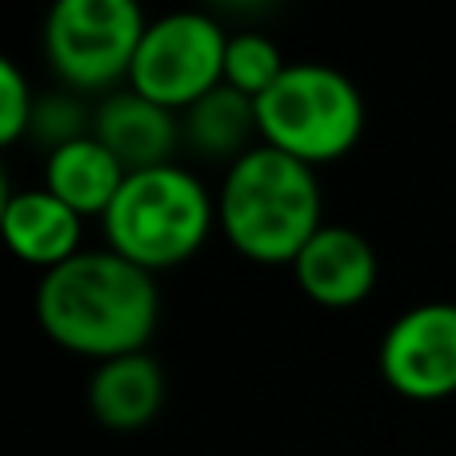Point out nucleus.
Returning a JSON list of instances; mask_svg holds the SVG:
<instances>
[{
    "label": "nucleus",
    "instance_id": "ddd939ff",
    "mask_svg": "<svg viewBox=\"0 0 456 456\" xmlns=\"http://www.w3.org/2000/svg\"><path fill=\"white\" fill-rule=\"evenodd\" d=\"M181 141L200 160H228L232 165L260 144L256 101L228 85H216L192 109L181 112Z\"/></svg>",
    "mask_w": 456,
    "mask_h": 456
},
{
    "label": "nucleus",
    "instance_id": "20e7f679",
    "mask_svg": "<svg viewBox=\"0 0 456 456\" xmlns=\"http://www.w3.org/2000/svg\"><path fill=\"white\" fill-rule=\"evenodd\" d=\"M260 144L321 168L340 160L364 133V96L353 77L321 61H292L256 101Z\"/></svg>",
    "mask_w": 456,
    "mask_h": 456
},
{
    "label": "nucleus",
    "instance_id": "9d476101",
    "mask_svg": "<svg viewBox=\"0 0 456 456\" xmlns=\"http://www.w3.org/2000/svg\"><path fill=\"white\" fill-rule=\"evenodd\" d=\"M165 409V369L152 353L101 361L88 377V412L112 433H136Z\"/></svg>",
    "mask_w": 456,
    "mask_h": 456
},
{
    "label": "nucleus",
    "instance_id": "0eeeda50",
    "mask_svg": "<svg viewBox=\"0 0 456 456\" xmlns=\"http://www.w3.org/2000/svg\"><path fill=\"white\" fill-rule=\"evenodd\" d=\"M380 372L409 401H444L456 393V305L425 300L396 316L380 337Z\"/></svg>",
    "mask_w": 456,
    "mask_h": 456
},
{
    "label": "nucleus",
    "instance_id": "39448f33",
    "mask_svg": "<svg viewBox=\"0 0 456 456\" xmlns=\"http://www.w3.org/2000/svg\"><path fill=\"white\" fill-rule=\"evenodd\" d=\"M149 28L133 0H56L45 20V56L72 93H117Z\"/></svg>",
    "mask_w": 456,
    "mask_h": 456
},
{
    "label": "nucleus",
    "instance_id": "f8f14e48",
    "mask_svg": "<svg viewBox=\"0 0 456 456\" xmlns=\"http://www.w3.org/2000/svg\"><path fill=\"white\" fill-rule=\"evenodd\" d=\"M125 176V165L96 136H80V141L48 152L45 160V189L53 197H61L69 208H77L80 216L109 213Z\"/></svg>",
    "mask_w": 456,
    "mask_h": 456
},
{
    "label": "nucleus",
    "instance_id": "7ed1b4c3",
    "mask_svg": "<svg viewBox=\"0 0 456 456\" xmlns=\"http://www.w3.org/2000/svg\"><path fill=\"white\" fill-rule=\"evenodd\" d=\"M101 221L112 252L157 276L200 252L216 224V197L192 168L173 160L128 173Z\"/></svg>",
    "mask_w": 456,
    "mask_h": 456
},
{
    "label": "nucleus",
    "instance_id": "9b49d317",
    "mask_svg": "<svg viewBox=\"0 0 456 456\" xmlns=\"http://www.w3.org/2000/svg\"><path fill=\"white\" fill-rule=\"evenodd\" d=\"M80 221L85 216L64 205L61 197H53L45 184L12 192L4 200V216H0L8 248L40 273H53L77 252H85L80 248Z\"/></svg>",
    "mask_w": 456,
    "mask_h": 456
},
{
    "label": "nucleus",
    "instance_id": "423d86ee",
    "mask_svg": "<svg viewBox=\"0 0 456 456\" xmlns=\"http://www.w3.org/2000/svg\"><path fill=\"white\" fill-rule=\"evenodd\" d=\"M224 48L228 32L208 12H168L149 20L128 72V88L160 109L184 112L224 85Z\"/></svg>",
    "mask_w": 456,
    "mask_h": 456
},
{
    "label": "nucleus",
    "instance_id": "4468645a",
    "mask_svg": "<svg viewBox=\"0 0 456 456\" xmlns=\"http://www.w3.org/2000/svg\"><path fill=\"white\" fill-rule=\"evenodd\" d=\"M292 61H284L281 45H276L273 37H265V32L256 28H244V32H228V48H224V85L236 88V93L252 96V101H260V96L268 93V88L276 85V80L284 77V69H289Z\"/></svg>",
    "mask_w": 456,
    "mask_h": 456
},
{
    "label": "nucleus",
    "instance_id": "1a4fd4ad",
    "mask_svg": "<svg viewBox=\"0 0 456 456\" xmlns=\"http://www.w3.org/2000/svg\"><path fill=\"white\" fill-rule=\"evenodd\" d=\"M93 136L125 165V173L173 165L181 149V112L160 109L136 88H117L93 112Z\"/></svg>",
    "mask_w": 456,
    "mask_h": 456
},
{
    "label": "nucleus",
    "instance_id": "f257e3e1",
    "mask_svg": "<svg viewBox=\"0 0 456 456\" xmlns=\"http://www.w3.org/2000/svg\"><path fill=\"white\" fill-rule=\"evenodd\" d=\"M37 321L64 353L101 364L149 348L160 321V289L152 273L109 244L85 248L40 276Z\"/></svg>",
    "mask_w": 456,
    "mask_h": 456
},
{
    "label": "nucleus",
    "instance_id": "dca6fc26",
    "mask_svg": "<svg viewBox=\"0 0 456 456\" xmlns=\"http://www.w3.org/2000/svg\"><path fill=\"white\" fill-rule=\"evenodd\" d=\"M32 109H37V93L16 69V61H0V144H16L28 136Z\"/></svg>",
    "mask_w": 456,
    "mask_h": 456
},
{
    "label": "nucleus",
    "instance_id": "6e6552de",
    "mask_svg": "<svg viewBox=\"0 0 456 456\" xmlns=\"http://www.w3.org/2000/svg\"><path fill=\"white\" fill-rule=\"evenodd\" d=\"M300 292L321 308H353L377 289V252L356 228L321 224V232L292 260Z\"/></svg>",
    "mask_w": 456,
    "mask_h": 456
},
{
    "label": "nucleus",
    "instance_id": "f03ea898",
    "mask_svg": "<svg viewBox=\"0 0 456 456\" xmlns=\"http://www.w3.org/2000/svg\"><path fill=\"white\" fill-rule=\"evenodd\" d=\"M216 224L240 256L256 265H292L324 224L321 176L305 160L256 144L224 168Z\"/></svg>",
    "mask_w": 456,
    "mask_h": 456
},
{
    "label": "nucleus",
    "instance_id": "2eb2a0df",
    "mask_svg": "<svg viewBox=\"0 0 456 456\" xmlns=\"http://www.w3.org/2000/svg\"><path fill=\"white\" fill-rule=\"evenodd\" d=\"M28 136L37 144H45L48 152H56V149H64V144L80 141V136H93V112L77 101L72 88H64V93H45V96H37Z\"/></svg>",
    "mask_w": 456,
    "mask_h": 456
}]
</instances>
